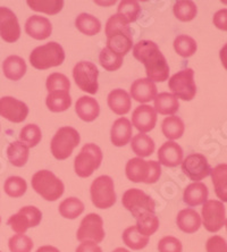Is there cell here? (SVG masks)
Masks as SVG:
<instances>
[{
  "instance_id": "1",
  "label": "cell",
  "mask_w": 227,
  "mask_h": 252,
  "mask_svg": "<svg viewBox=\"0 0 227 252\" xmlns=\"http://www.w3.org/2000/svg\"><path fill=\"white\" fill-rule=\"evenodd\" d=\"M133 56L143 63L147 79L152 82H165L168 80L169 66L159 47L150 40H141L133 48Z\"/></svg>"
},
{
  "instance_id": "2",
  "label": "cell",
  "mask_w": 227,
  "mask_h": 252,
  "mask_svg": "<svg viewBox=\"0 0 227 252\" xmlns=\"http://www.w3.org/2000/svg\"><path fill=\"white\" fill-rule=\"evenodd\" d=\"M107 48L113 53L124 57L133 46V36L129 22L121 15H113L107 21L106 30Z\"/></svg>"
},
{
  "instance_id": "3",
  "label": "cell",
  "mask_w": 227,
  "mask_h": 252,
  "mask_svg": "<svg viewBox=\"0 0 227 252\" xmlns=\"http://www.w3.org/2000/svg\"><path fill=\"white\" fill-rule=\"evenodd\" d=\"M126 177L134 183L154 184L162 175V167L158 161H146L142 158H132L126 164Z\"/></svg>"
},
{
  "instance_id": "4",
  "label": "cell",
  "mask_w": 227,
  "mask_h": 252,
  "mask_svg": "<svg viewBox=\"0 0 227 252\" xmlns=\"http://www.w3.org/2000/svg\"><path fill=\"white\" fill-rule=\"evenodd\" d=\"M31 184L33 190L47 201H56L64 194L65 187L53 172L42 169L32 176Z\"/></svg>"
},
{
  "instance_id": "5",
  "label": "cell",
  "mask_w": 227,
  "mask_h": 252,
  "mask_svg": "<svg viewBox=\"0 0 227 252\" xmlns=\"http://www.w3.org/2000/svg\"><path fill=\"white\" fill-rule=\"evenodd\" d=\"M65 61V51L57 42H48L35 48L30 55V63L40 70L57 67Z\"/></svg>"
},
{
  "instance_id": "6",
  "label": "cell",
  "mask_w": 227,
  "mask_h": 252,
  "mask_svg": "<svg viewBox=\"0 0 227 252\" xmlns=\"http://www.w3.org/2000/svg\"><path fill=\"white\" fill-rule=\"evenodd\" d=\"M80 134L75 128L64 126L56 132L51 140V154L58 160H65L72 155L73 150L80 144Z\"/></svg>"
},
{
  "instance_id": "7",
  "label": "cell",
  "mask_w": 227,
  "mask_h": 252,
  "mask_svg": "<svg viewBox=\"0 0 227 252\" xmlns=\"http://www.w3.org/2000/svg\"><path fill=\"white\" fill-rule=\"evenodd\" d=\"M102 161V151L95 143H87L74 160V170L76 175L87 179L98 169Z\"/></svg>"
},
{
  "instance_id": "8",
  "label": "cell",
  "mask_w": 227,
  "mask_h": 252,
  "mask_svg": "<svg viewBox=\"0 0 227 252\" xmlns=\"http://www.w3.org/2000/svg\"><path fill=\"white\" fill-rule=\"evenodd\" d=\"M92 203L99 209H108L116 203L114 180L110 176L101 175L92 182L90 188Z\"/></svg>"
},
{
  "instance_id": "9",
  "label": "cell",
  "mask_w": 227,
  "mask_h": 252,
  "mask_svg": "<svg viewBox=\"0 0 227 252\" xmlns=\"http://www.w3.org/2000/svg\"><path fill=\"white\" fill-rule=\"evenodd\" d=\"M122 203L134 218H137L144 213L155 214L156 210L154 199L140 189H130L125 191L122 198Z\"/></svg>"
},
{
  "instance_id": "10",
  "label": "cell",
  "mask_w": 227,
  "mask_h": 252,
  "mask_svg": "<svg viewBox=\"0 0 227 252\" xmlns=\"http://www.w3.org/2000/svg\"><path fill=\"white\" fill-rule=\"evenodd\" d=\"M168 88L177 99L191 101L196 94V85L195 82V70L185 68L170 77Z\"/></svg>"
},
{
  "instance_id": "11",
  "label": "cell",
  "mask_w": 227,
  "mask_h": 252,
  "mask_svg": "<svg viewBox=\"0 0 227 252\" xmlns=\"http://www.w3.org/2000/svg\"><path fill=\"white\" fill-rule=\"evenodd\" d=\"M98 68L90 62H80L73 68V77L76 85L87 94H96L98 92Z\"/></svg>"
},
{
  "instance_id": "12",
  "label": "cell",
  "mask_w": 227,
  "mask_h": 252,
  "mask_svg": "<svg viewBox=\"0 0 227 252\" xmlns=\"http://www.w3.org/2000/svg\"><path fill=\"white\" fill-rule=\"evenodd\" d=\"M201 216L202 224L208 232L216 233L221 231L225 225L226 210L224 203L218 200H207L203 203Z\"/></svg>"
},
{
  "instance_id": "13",
  "label": "cell",
  "mask_w": 227,
  "mask_h": 252,
  "mask_svg": "<svg viewBox=\"0 0 227 252\" xmlns=\"http://www.w3.org/2000/svg\"><path fill=\"white\" fill-rule=\"evenodd\" d=\"M105 235L102 218L95 213L87 215L82 220L76 233V238L80 242L92 241L95 243H100L105 239Z\"/></svg>"
},
{
  "instance_id": "14",
  "label": "cell",
  "mask_w": 227,
  "mask_h": 252,
  "mask_svg": "<svg viewBox=\"0 0 227 252\" xmlns=\"http://www.w3.org/2000/svg\"><path fill=\"white\" fill-rule=\"evenodd\" d=\"M42 213L34 206H25L17 214L9 217L8 224L17 234H25L30 227H35L41 223Z\"/></svg>"
},
{
  "instance_id": "15",
  "label": "cell",
  "mask_w": 227,
  "mask_h": 252,
  "mask_svg": "<svg viewBox=\"0 0 227 252\" xmlns=\"http://www.w3.org/2000/svg\"><path fill=\"white\" fill-rule=\"evenodd\" d=\"M182 170H183L184 175H187L190 180L199 182V181L209 176L211 167L203 155L192 154L189 155L182 161Z\"/></svg>"
},
{
  "instance_id": "16",
  "label": "cell",
  "mask_w": 227,
  "mask_h": 252,
  "mask_svg": "<svg viewBox=\"0 0 227 252\" xmlns=\"http://www.w3.org/2000/svg\"><path fill=\"white\" fill-rule=\"evenodd\" d=\"M0 36L8 43L16 42L21 36V27L16 15L7 7H0Z\"/></svg>"
},
{
  "instance_id": "17",
  "label": "cell",
  "mask_w": 227,
  "mask_h": 252,
  "mask_svg": "<svg viewBox=\"0 0 227 252\" xmlns=\"http://www.w3.org/2000/svg\"><path fill=\"white\" fill-rule=\"evenodd\" d=\"M29 107L27 103L13 97L0 98V116L12 123H22L27 120Z\"/></svg>"
},
{
  "instance_id": "18",
  "label": "cell",
  "mask_w": 227,
  "mask_h": 252,
  "mask_svg": "<svg viewBox=\"0 0 227 252\" xmlns=\"http://www.w3.org/2000/svg\"><path fill=\"white\" fill-rule=\"evenodd\" d=\"M157 123V113L154 107L141 105L134 109L132 114V124L141 133L150 132Z\"/></svg>"
},
{
  "instance_id": "19",
  "label": "cell",
  "mask_w": 227,
  "mask_h": 252,
  "mask_svg": "<svg viewBox=\"0 0 227 252\" xmlns=\"http://www.w3.org/2000/svg\"><path fill=\"white\" fill-rule=\"evenodd\" d=\"M25 31L31 38L35 40H46L51 35L53 25L47 17L33 15L25 23Z\"/></svg>"
},
{
  "instance_id": "20",
  "label": "cell",
  "mask_w": 227,
  "mask_h": 252,
  "mask_svg": "<svg viewBox=\"0 0 227 252\" xmlns=\"http://www.w3.org/2000/svg\"><path fill=\"white\" fill-rule=\"evenodd\" d=\"M159 164L166 167H176L183 161V149L174 141H167L158 150Z\"/></svg>"
},
{
  "instance_id": "21",
  "label": "cell",
  "mask_w": 227,
  "mask_h": 252,
  "mask_svg": "<svg viewBox=\"0 0 227 252\" xmlns=\"http://www.w3.org/2000/svg\"><path fill=\"white\" fill-rule=\"evenodd\" d=\"M131 97L137 102H150L157 97V87L149 79L135 80L131 85Z\"/></svg>"
},
{
  "instance_id": "22",
  "label": "cell",
  "mask_w": 227,
  "mask_h": 252,
  "mask_svg": "<svg viewBox=\"0 0 227 252\" xmlns=\"http://www.w3.org/2000/svg\"><path fill=\"white\" fill-rule=\"evenodd\" d=\"M132 139V124L128 118L122 117L114 122L110 131V140L115 147H124Z\"/></svg>"
},
{
  "instance_id": "23",
  "label": "cell",
  "mask_w": 227,
  "mask_h": 252,
  "mask_svg": "<svg viewBox=\"0 0 227 252\" xmlns=\"http://www.w3.org/2000/svg\"><path fill=\"white\" fill-rule=\"evenodd\" d=\"M75 112L82 121L94 122L100 114V106L95 98L83 95L77 99Z\"/></svg>"
},
{
  "instance_id": "24",
  "label": "cell",
  "mask_w": 227,
  "mask_h": 252,
  "mask_svg": "<svg viewBox=\"0 0 227 252\" xmlns=\"http://www.w3.org/2000/svg\"><path fill=\"white\" fill-rule=\"evenodd\" d=\"M176 224L182 232L187 233V234H193V233L199 231L201 226V217L195 209H183L177 215Z\"/></svg>"
},
{
  "instance_id": "25",
  "label": "cell",
  "mask_w": 227,
  "mask_h": 252,
  "mask_svg": "<svg viewBox=\"0 0 227 252\" xmlns=\"http://www.w3.org/2000/svg\"><path fill=\"white\" fill-rule=\"evenodd\" d=\"M131 97L123 89H115L108 95V106L116 115H126L131 109Z\"/></svg>"
},
{
  "instance_id": "26",
  "label": "cell",
  "mask_w": 227,
  "mask_h": 252,
  "mask_svg": "<svg viewBox=\"0 0 227 252\" xmlns=\"http://www.w3.org/2000/svg\"><path fill=\"white\" fill-rule=\"evenodd\" d=\"M208 194H209V191H208L207 185L201 182H195L188 185L184 190L183 201L190 207H196L203 205L207 201Z\"/></svg>"
},
{
  "instance_id": "27",
  "label": "cell",
  "mask_w": 227,
  "mask_h": 252,
  "mask_svg": "<svg viewBox=\"0 0 227 252\" xmlns=\"http://www.w3.org/2000/svg\"><path fill=\"white\" fill-rule=\"evenodd\" d=\"M2 70L8 80L18 81L27 73V64L20 56H9L2 63Z\"/></svg>"
},
{
  "instance_id": "28",
  "label": "cell",
  "mask_w": 227,
  "mask_h": 252,
  "mask_svg": "<svg viewBox=\"0 0 227 252\" xmlns=\"http://www.w3.org/2000/svg\"><path fill=\"white\" fill-rule=\"evenodd\" d=\"M210 174L216 195L222 202H227V164L216 166Z\"/></svg>"
},
{
  "instance_id": "29",
  "label": "cell",
  "mask_w": 227,
  "mask_h": 252,
  "mask_svg": "<svg viewBox=\"0 0 227 252\" xmlns=\"http://www.w3.org/2000/svg\"><path fill=\"white\" fill-rule=\"evenodd\" d=\"M46 103L50 112L62 113L72 105V98L69 95V91H53L47 95Z\"/></svg>"
},
{
  "instance_id": "30",
  "label": "cell",
  "mask_w": 227,
  "mask_h": 252,
  "mask_svg": "<svg viewBox=\"0 0 227 252\" xmlns=\"http://www.w3.org/2000/svg\"><path fill=\"white\" fill-rule=\"evenodd\" d=\"M178 108V99L168 92H162L155 98V110L161 115H174Z\"/></svg>"
},
{
  "instance_id": "31",
  "label": "cell",
  "mask_w": 227,
  "mask_h": 252,
  "mask_svg": "<svg viewBox=\"0 0 227 252\" xmlns=\"http://www.w3.org/2000/svg\"><path fill=\"white\" fill-rule=\"evenodd\" d=\"M29 154V147L22 143L21 141H14L7 149V156H8L10 164L15 167H23L28 162Z\"/></svg>"
},
{
  "instance_id": "32",
  "label": "cell",
  "mask_w": 227,
  "mask_h": 252,
  "mask_svg": "<svg viewBox=\"0 0 227 252\" xmlns=\"http://www.w3.org/2000/svg\"><path fill=\"white\" fill-rule=\"evenodd\" d=\"M75 27L85 35H96L101 30V23L96 16H92V15L87 13H82L76 17Z\"/></svg>"
},
{
  "instance_id": "33",
  "label": "cell",
  "mask_w": 227,
  "mask_h": 252,
  "mask_svg": "<svg viewBox=\"0 0 227 252\" xmlns=\"http://www.w3.org/2000/svg\"><path fill=\"white\" fill-rule=\"evenodd\" d=\"M185 126L183 121L177 116H169L163 120L162 124V134L169 140H177L184 134Z\"/></svg>"
},
{
  "instance_id": "34",
  "label": "cell",
  "mask_w": 227,
  "mask_h": 252,
  "mask_svg": "<svg viewBox=\"0 0 227 252\" xmlns=\"http://www.w3.org/2000/svg\"><path fill=\"white\" fill-rule=\"evenodd\" d=\"M131 148L133 153L139 156V158L149 157V156L154 154L155 142L149 135L140 133V134H136L132 139Z\"/></svg>"
},
{
  "instance_id": "35",
  "label": "cell",
  "mask_w": 227,
  "mask_h": 252,
  "mask_svg": "<svg viewBox=\"0 0 227 252\" xmlns=\"http://www.w3.org/2000/svg\"><path fill=\"white\" fill-rule=\"evenodd\" d=\"M123 241L132 250L144 249L149 243V238L143 236L137 231L136 226H130L123 232Z\"/></svg>"
},
{
  "instance_id": "36",
  "label": "cell",
  "mask_w": 227,
  "mask_h": 252,
  "mask_svg": "<svg viewBox=\"0 0 227 252\" xmlns=\"http://www.w3.org/2000/svg\"><path fill=\"white\" fill-rule=\"evenodd\" d=\"M59 214L67 220H75L84 211V203L75 196L65 199L59 205Z\"/></svg>"
},
{
  "instance_id": "37",
  "label": "cell",
  "mask_w": 227,
  "mask_h": 252,
  "mask_svg": "<svg viewBox=\"0 0 227 252\" xmlns=\"http://www.w3.org/2000/svg\"><path fill=\"white\" fill-rule=\"evenodd\" d=\"M136 228L143 236H151L159 228V220L155 214L144 213L136 218Z\"/></svg>"
},
{
  "instance_id": "38",
  "label": "cell",
  "mask_w": 227,
  "mask_h": 252,
  "mask_svg": "<svg viewBox=\"0 0 227 252\" xmlns=\"http://www.w3.org/2000/svg\"><path fill=\"white\" fill-rule=\"evenodd\" d=\"M28 5L32 10L48 15L58 14L64 7L63 0H29Z\"/></svg>"
},
{
  "instance_id": "39",
  "label": "cell",
  "mask_w": 227,
  "mask_h": 252,
  "mask_svg": "<svg viewBox=\"0 0 227 252\" xmlns=\"http://www.w3.org/2000/svg\"><path fill=\"white\" fill-rule=\"evenodd\" d=\"M174 49L181 57L189 58L195 54L198 46L195 40L191 36L182 34L174 40Z\"/></svg>"
},
{
  "instance_id": "40",
  "label": "cell",
  "mask_w": 227,
  "mask_h": 252,
  "mask_svg": "<svg viewBox=\"0 0 227 252\" xmlns=\"http://www.w3.org/2000/svg\"><path fill=\"white\" fill-rule=\"evenodd\" d=\"M198 8L193 1L190 0H181L174 5V15L181 22H190L196 16Z\"/></svg>"
},
{
  "instance_id": "41",
  "label": "cell",
  "mask_w": 227,
  "mask_h": 252,
  "mask_svg": "<svg viewBox=\"0 0 227 252\" xmlns=\"http://www.w3.org/2000/svg\"><path fill=\"white\" fill-rule=\"evenodd\" d=\"M3 190L10 198H21L27 192L28 184L25 182V180L20 176H10L5 181Z\"/></svg>"
},
{
  "instance_id": "42",
  "label": "cell",
  "mask_w": 227,
  "mask_h": 252,
  "mask_svg": "<svg viewBox=\"0 0 227 252\" xmlns=\"http://www.w3.org/2000/svg\"><path fill=\"white\" fill-rule=\"evenodd\" d=\"M41 139H42V133H41L39 126L35 124H28L20 132L21 142L29 148H34L38 146Z\"/></svg>"
},
{
  "instance_id": "43",
  "label": "cell",
  "mask_w": 227,
  "mask_h": 252,
  "mask_svg": "<svg viewBox=\"0 0 227 252\" xmlns=\"http://www.w3.org/2000/svg\"><path fill=\"white\" fill-rule=\"evenodd\" d=\"M99 62L100 65L106 70H108V72H114V70L121 68V66L123 65V57L113 53V51L106 47L100 53Z\"/></svg>"
},
{
  "instance_id": "44",
  "label": "cell",
  "mask_w": 227,
  "mask_h": 252,
  "mask_svg": "<svg viewBox=\"0 0 227 252\" xmlns=\"http://www.w3.org/2000/svg\"><path fill=\"white\" fill-rule=\"evenodd\" d=\"M141 13V7L139 2L134 1V0H125V1H121L120 6H118L117 14L121 15L125 18L130 23L135 22L139 17Z\"/></svg>"
},
{
  "instance_id": "45",
  "label": "cell",
  "mask_w": 227,
  "mask_h": 252,
  "mask_svg": "<svg viewBox=\"0 0 227 252\" xmlns=\"http://www.w3.org/2000/svg\"><path fill=\"white\" fill-rule=\"evenodd\" d=\"M48 92L53 91H69L70 82L68 77L61 73H53L48 76L46 83Z\"/></svg>"
},
{
  "instance_id": "46",
  "label": "cell",
  "mask_w": 227,
  "mask_h": 252,
  "mask_svg": "<svg viewBox=\"0 0 227 252\" xmlns=\"http://www.w3.org/2000/svg\"><path fill=\"white\" fill-rule=\"evenodd\" d=\"M10 252H31L33 249V241L25 234H16L8 241Z\"/></svg>"
},
{
  "instance_id": "47",
  "label": "cell",
  "mask_w": 227,
  "mask_h": 252,
  "mask_svg": "<svg viewBox=\"0 0 227 252\" xmlns=\"http://www.w3.org/2000/svg\"><path fill=\"white\" fill-rule=\"evenodd\" d=\"M183 246L181 241L174 236H165L158 243L159 252H182Z\"/></svg>"
},
{
  "instance_id": "48",
  "label": "cell",
  "mask_w": 227,
  "mask_h": 252,
  "mask_svg": "<svg viewBox=\"0 0 227 252\" xmlns=\"http://www.w3.org/2000/svg\"><path fill=\"white\" fill-rule=\"evenodd\" d=\"M207 252H227V243L225 239L219 235H214L208 239L206 243Z\"/></svg>"
},
{
  "instance_id": "49",
  "label": "cell",
  "mask_w": 227,
  "mask_h": 252,
  "mask_svg": "<svg viewBox=\"0 0 227 252\" xmlns=\"http://www.w3.org/2000/svg\"><path fill=\"white\" fill-rule=\"evenodd\" d=\"M213 22L214 25L217 29L223 30V31H227V8L218 10V12L214 15Z\"/></svg>"
},
{
  "instance_id": "50",
  "label": "cell",
  "mask_w": 227,
  "mask_h": 252,
  "mask_svg": "<svg viewBox=\"0 0 227 252\" xmlns=\"http://www.w3.org/2000/svg\"><path fill=\"white\" fill-rule=\"evenodd\" d=\"M75 252H102V250L98 244L92 242V241H85L77 247Z\"/></svg>"
},
{
  "instance_id": "51",
  "label": "cell",
  "mask_w": 227,
  "mask_h": 252,
  "mask_svg": "<svg viewBox=\"0 0 227 252\" xmlns=\"http://www.w3.org/2000/svg\"><path fill=\"white\" fill-rule=\"evenodd\" d=\"M219 57H221L223 66H224V68L227 70V43L222 48L221 51H219Z\"/></svg>"
},
{
  "instance_id": "52",
  "label": "cell",
  "mask_w": 227,
  "mask_h": 252,
  "mask_svg": "<svg viewBox=\"0 0 227 252\" xmlns=\"http://www.w3.org/2000/svg\"><path fill=\"white\" fill-rule=\"evenodd\" d=\"M36 252H61V251L53 246H43V247H40L39 249L36 250Z\"/></svg>"
},
{
  "instance_id": "53",
  "label": "cell",
  "mask_w": 227,
  "mask_h": 252,
  "mask_svg": "<svg viewBox=\"0 0 227 252\" xmlns=\"http://www.w3.org/2000/svg\"><path fill=\"white\" fill-rule=\"evenodd\" d=\"M113 252H130L128 249H124V248H117Z\"/></svg>"
},
{
  "instance_id": "54",
  "label": "cell",
  "mask_w": 227,
  "mask_h": 252,
  "mask_svg": "<svg viewBox=\"0 0 227 252\" xmlns=\"http://www.w3.org/2000/svg\"><path fill=\"white\" fill-rule=\"evenodd\" d=\"M225 226H226V231H227V220L225 221Z\"/></svg>"
},
{
  "instance_id": "55",
  "label": "cell",
  "mask_w": 227,
  "mask_h": 252,
  "mask_svg": "<svg viewBox=\"0 0 227 252\" xmlns=\"http://www.w3.org/2000/svg\"><path fill=\"white\" fill-rule=\"evenodd\" d=\"M0 223H1V218H0Z\"/></svg>"
},
{
  "instance_id": "56",
  "label": "cell",
  "mask_w": 227,
  "mask_h": 252,
  "mask_svg": "<svg viewBox=\"0 0 227 252\" xmlns=\"http://www.w3.org/2000/svg\"><path fill=\"white\" fill-rule=\"evenodd\" d=\"M0 252H1V251H0Z\"/></svg>"
}]
</instances>
